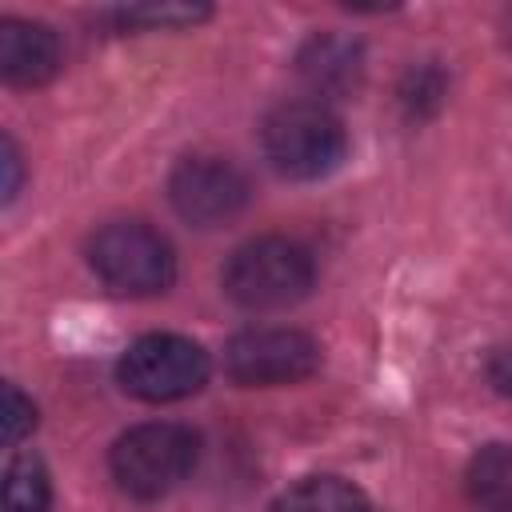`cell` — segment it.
<instances>
[{
	"label": "cell",
	"mask_w": 512,
	"mask_h": 512,
	"mask_svg": "<svg viewBox=\"0 0 512 512\" xmlns=\"http://www.w3.org/2000/svg\"><path fill=\"white\" fill-rule=\"evenodd\" d=\"M316 280L312 252L288 236H256L224 264V292L248 312H276L308 296Z\"/></svg>",
	"instance_id": "obj_1"
},
{
	"label": "cell",
	"mask_w": 512,
	"mask_h": 512,
	"mask_svg": "<svg viewBox=\"0 0 512 512\" xmlns=\"http://www.w3.org/2000/svg\"><path fill=\"white\" fill-rule=\"evenodd\" d=\"M200 460V436L184 424H136L128 428L112 452H108V468L120 492L136 496V500H160L172 488H180L192 468Z\"/></svg>",
	"instance_id": "obj_2"
},
{
	"label": "cell",
	"mask_w": 512,
	"mask_h": 512,
	"mask_svg": "<svg viewBox=\"0 0 512 512\" xmlns=\"http://www.w3.org/2000/svg\"><path fill=\"white\" fill-rule=\"evenodd\" d=\"M260 144L268 164L288 180H320L348 152L340 116L320 100H288L272 108L260 128Z\"/></svg>",
	"instance_id": "obj_3"
},
{
	"label": "cell",
	"mask_w": 512,
	"mask_h": 512,
	"mask_svg": "<svg viewBox=\"0 0 512 512\" xmlns=\"http://www.w3.org/2000/svg\"><path fill=\"white\" fill-rule=\"evenodd\" d=\"M88 264L120 296H156L176 280L172 244L140 220H116L100 228L88 244Z\"/></svg>",
	"instance_id": "obj_4"
},
{
	"label": "cell",
	"mask_w": 512,
	"mask_h": 512,
	"mask_svg": "<svg viewBox=\"0 0 512 512\" xmlns=\"http://www.w3.org/2000/svg\"><path fill=\"white\" fill-rule=\"evenodd\" d=\"M208 372H212L208 352L176 332H148L132 340L116 364L120 388L148 404H172L200 392Z\"/></svg>",
	"instance_id": "obj_5"
},
{
	"label": "cell",
	"mask_w": 512,
	"mask_h": 512,
	"mask_svg": "<svg viewBox=\"0 0 512 512\" xmlns=\"http://www.w3.org/2000/svg\"><path fill=\"white\" fill-rule=\"evenodd\" d=\"M320 368V344L300 328H244L224 344V372L240 388L300 384Z\"/></svg>",
	"instance_id": "obj_6"
},
{
	"label": "cell",
	"mask_w": 512,
	"mask_h": 512,
	"mask_svg": "<svg viewBox=\"0 0 512 512\" xmlns=\"http://www.w3.org/2000/svg\"><path fill=\"white\" fill-rule=\"evenodd\" d=\"M168 200L180 220L196 228H216L248 204V180L232 160L188 156L168 176Z\"/></svg>",
	"instance_id": "obj_7"
},
{
	"label": "cell",
	"mask_w": 512,
	"mask_h": 512,
	"mask_svg": "<svg viewBox=\"0 0 512 512\" xmlns=\"http://www.w3.org/2000/svg\"><path fill=\"white\" fill-rule=\"evenodd\" d=\"M60 72V40L36 20H0V76L16 88H40Z\"/></svg>",
	"instance_id": "obj_8"
},
{
	"label": "cell",
	"mask_w": 512,
	"mask_h": 512,
	"mask_svg": "<svg viewBox=\"0 0 512 512\" xmlns=\"http://www.w3.org/2000/svg\"><path fill=\"white\" fill-rule=\"evenodd\" d=\"M296 68H300L304 84L316 96H340V92H352L360 84V76H364V52H360L356 40L320 32V36H312L300 48Z\"/></svg>",
	"instance_id": "obj_9"
},
{
	"label": "cell",
	"mask_w": 512,
	"mask_h": 512,
	"mask_svg": "<svg viewBox=\"0 0 512 512\" xmlns=\"http://www.w3.org/2000/svg\"><path fill=\"white\" fill-rule=\"evenodd\" d=\"M272 512H372L368 496L340 476H308L292 484Z\"/></svg>",
	"instance_id": "obj_10"
},
{
	"label": "cell",
	"mask_w": 512,
	"mask_h": 512,
	"mask_svg": "<svg viewBox=\"0 0 512 512\" xmlns=\"http://www.w3.org/2000/svg\"><path fill=\"white\" fill-rule=\"evenodd\" d=\"M468 496L488 512H512V444H488L468 460Z\"/></svg>",
	"instance_id": "obj_11"
},
{
	"label": "cell",
	"mask_w": 512,
	"mask_h": 512,
	"mask_svg": "<svg viewBox=\"0 0 512 512\" xmlns=\"http://www.w3.org/2000/svg\"><path fill=\"white\" fill-rule=\"evenodd\" d=\"M52 504V480L40 456L24 452L4 472V512H48Z\"/></svg>",
	"instance_id": "obj_12"
},
{
	"label": "cell",
	"mask_w": 512,
	"mask_h": 512,
	"mask_svg": "<svg viewBox=\"0 0 512 512\" xmlns=\"http://www.w3.org/2000/svg\"><path fill=\"white\" fill-rule=\"evenodd\" d=\"M124 24H144V28H188L208 16L204 4H140V8H120L116 12Z\"/></svg>",
	"instance_id": "obj_13"
},
{
	"label": "cell",
	"mask_w": 512,
	"mask_h": 512,
	"mask_svg": "<svg viewBox=\"0 0 512 512\" xmlns=\"http://www.w3.org/2000/svg\"><path fill=\"white\" fill-rule=\"evenodd\" d=\"M4 444L8 448H16L32 428H36V404L16 388V384H8L4 388Z\"/></svg>",
	"instance_id": "obj_14"
},
{
	"label": "cell",
	"mask_w": 512,
	"mask_h": 512,
	"mask_svg": "<svg viewBox=\"0 0 512 512\" xmlns=\"http://www.w3.org/2000/svg\"><path fill=\"white\" fill-rule=\"evenodd\" d=\"M0 168H4V204H12L16 200V192H20V176H24V164H20V152H16V140L12 136H4L0 140Z\"/></svg>",
	"instance_id": "obj_15"
},
{
	"label": "cell",
	"mask_w": 512,
	"mask_h": 512,
	"mask_svg": "<svg viewBox=\"0 0 512 512\" xmlns=\"http://www.w3.org/2000/svg\"><path fill=\"white\" fill-rule=\"evenodd\" d=\"M484 372H488V380H492V388H496V392L512 396V348H500V352H492Z\"/></svg>",
	"instance_id": "obj_16"
}]
</instances>
